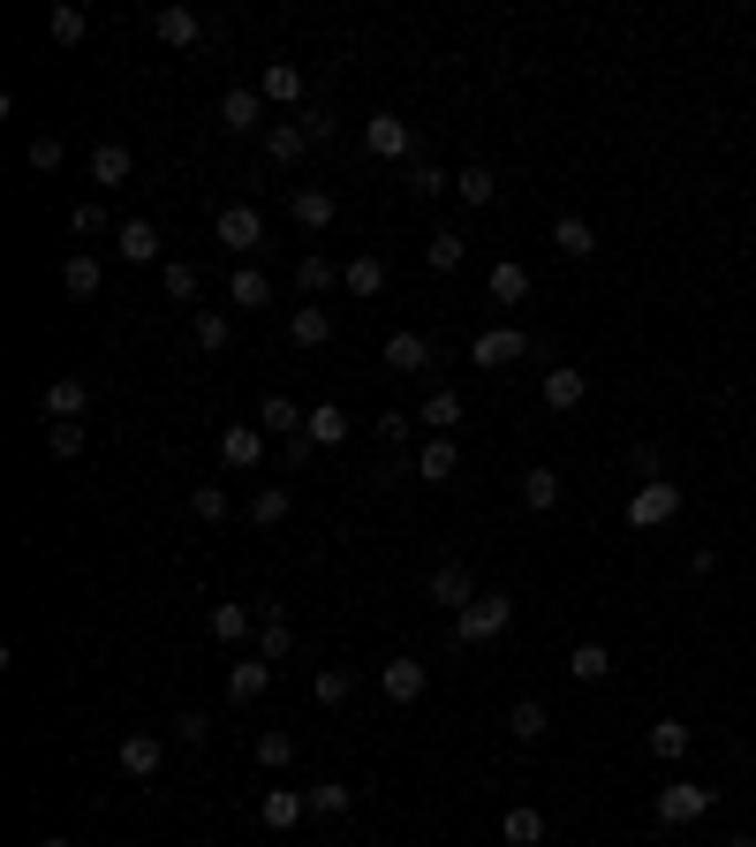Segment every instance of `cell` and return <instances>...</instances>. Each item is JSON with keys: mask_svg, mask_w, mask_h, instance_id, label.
Returning a JSON list of instances; mask_svg holds the SVG:
<instances>
[{"mask_svg": "<svg viewBox=\"0 0 756 847\" xmlns=\"http://www.w3.org/2000/svg\"><path fill=\"white\" fill-rule=\"evenodd\" d=\"M712 803H718V787H704V779H666L658 787V825H696V817H712Z\"/></svg>", "mask_w": 756, "mask_h": 847, "instance_id": "6da1fadb", "label": "cell"}, {"mask_svg": "<svg viewBox=\"0 0 756 847\" xmlns=\"http://www.w3.org/2000/svg\"><path fill=\"white\" fill-rule=\"evenodd\" d=\"M507 629H514V598H500V591H484L469 613H454V635H462V643H500Z\"/></svg>", "mask_w": 756, "mask_h": 847, "instance_id": "7a4b0ae2", "label": "cell"}, {"mask_svg": "<svg viewBox=\"0 0 756 847\" xmlns=\"http://www.w3.org/2000/svg\"><path fill=\"white\" fill-rule=\"evenodd\" d=\"M673 514H681V484H666V477H651V484L629 492V530H666Z\"/></svg>", "mask_w": 756, "mask_h": 847, "instance_id": "3957f363", "label": "cell"}, {"mask_svg": "<svg viewBox=\"0 0 756 847\" xmlns=\"http://www.w3.org/2000/svg\"><path fill=\"white\" fill-rule=\"evenodd\" d=\"M212 235H219L227 251L243 257V251H257V243H265V220H257V205H219V220H212Z\"/></svg>", "mask_w": 756, "mask_h": 847, "instance_id": "277c9868", "label": "cell"}, {"mask_svg": "<svg viewBox=\"0 0 756 847\" xmlns=\"http://www.w3.org/2000/svg\"><path fill=\"white\" fill-rule=\"evenodd\" d=\"M364 144H371L378 160H409V152H417V136H409L401 114H371V122H364Z\"/></svg>", "mask_w": 756, "mask_h": 847, "instance_id": "5b68a950", "label": "cell"}, {"mask_svg": "<svg viewBox=\"0 0 756 847\" xmlns=\"http://www.w3.org/2000/svg\"><path fill=\"white\" fill-rule=\"evenodd\" d=\"M431 605H454V613L477 605V583H469L462 560H439V568H431Z\"/></svg>", "mask_w": 756, "mask_h": 847, "instance_id": "8992f818", "label": "cell"}, {"mask_svg": "<svg viewBox=\"0 0 756 847\" xmlns=\"http://www.w3.org/2000/svg\"><path fill=\"white\" fill-rule=\"evenodd\" d=\"M265 688H273V659H235V666H227V704H257V696H265Z\"/></svg>", "mask_w": 756, "mask_h": 847, "instance_id": "52a82bcc", "label": "cell"}, {"mask_svg": "<svg viewBox=\"0 0 756 847\" xmlns=\"http://www.w3.org/2000/svg\"><path fill=\"white\" fill-rule=\"evenodd\" d=\"M84 401H91V386H84V379H45V394H39V417H53V424H76V417H84Z\"/></svg>", "mask_w": 756, "mask_h": 847, "instance_id": "ba28073f", "label": "cell"}, {"mask_svg": "<svg viewBox=\"0 0 756 847\" xmlns=\"http://www.w3.org/2000/svg\"><path fill=\"white\" fill-rule=\"evenodd\" d=\"M378 688H386L394 704H417L423 688H431V674H423L417 659H386V666H378Z\"/></svg>", "mask_w": 756, "mask_h": 847, "instance_id": "9c48e42d", "label": "cell"}, {"mask_svg": "<svg viewBox=\"0 0 756 847\" xmlns=\"http://www.w3.org/2000/svg\"><path fill=\"white\" fill-rule=\"evenodd\" d=\"M514 356H530V334H514V326L477 334V348H469V364H484V371H500V364H514Z\"/></svg>", "mask_w": 756, "mask_h": 847, "instance_id": "30bf717a", "label": "cell"}, {"mask_svg": "<svg viewBox=\"0 0 756 847\" xmlns=\"http://www.w3.org/2000/svg\"><path fill=\"white\" fill-rule=\"evenodd\" d=\"M257 817H265L273 833H295V825L310 817V795H295V787H265V803H257Z\"/></svg>", "mask_w": 756, "mask_h": 847, "instance_id": "8fae6325", "label": "cell"}, {"mask_svg": "<svg viewBox=\"0 0 756 847\" xmlns=\"http://www.w3.org/2000/svg\"><path fill=\"white\" fill-rule=\"evenodd\" d=\"M288 220L303 227V235H326V227H334V190H295Z\"/></svg>", "mask_w": 756, "mask_h": 847, "instance_id": "7c38bea8", "label": "cell"}, {"mask_svg": "<svg viewBox=\"0 0 756 847\" xmlns=\"http://www.w3.org/2000/svg\"><path fill=\"white\" fill-rule=\"evenodd\" d=\"M114 251H122L129 265H160V227H152V220H122V227H114Z\"/></svg>", "mask_w": 756, "mask_h": 847, "instance_id": "4fadbf2b", "label": "cell"}, {"mask_svg": "<svg viewBox=\"0 0 756 847\" xmlns=\"http://www.w3.org/2000/svg\"><path fill=\"white\" fill-rule=\"evenodd\" d=\"M257 455H265V431L257 424H227L219 431V462L227 469H257Z\"/></svg>", "mask_w": 756, "mask_h": 847, "instance_id": "5bb4252c", "label": "cell"}, {"mask_svg": "<svg viewBox=\"0 0 756 847\" xmlns=\"http://www.w3.org/2000/svg\"><path fill=\"white\" fill-rule=\"evenodd\" d=\"M257 99H273V106H303V69H295V61H265Z\"/></svg>", "mask_w": 756, "mask_h": 847, "instance_id": "9a60e30c", "label": "cell"}, {"mask_svg": "<svg viewBox=\"0 0 756 847\" xmlns=\"http://www.w3.org/2000/svg\"><path fill=\"white\" fill-rule=\"evenodd\" d=\"M303 424H310V409H295L288 394H265L257 401V431H273V439H295Z\"/></svg>", "mask_w": 756, "mask_h": 847, "instance_id": "2e32d148", "label": "cell"}, {"mask_svg": "<svg viewBox=\"0 0 756 847\" xmlns=\"http://www.w3.org/2000/svg\"><path fill=\"white\" fill-rule=\"evenodd\" d=\"M552 251L560 257H590L597 251V227H590L583 212H560V220H552Z\"/></svg>", "mask_w": 756, "mask_h": 847, "instance_id": "e0dca14e", "label": "cell"}, {"mask_svg": "<svg viewBox=\"0 0 756 847\" xmlns=\"http://www.w3.org/2000/svg\"><path fill=\"white\" fill-rule=\"evenodd\" d=\"M288 340L295 348H326V340H334V318H326L318 303H295L288 310Z\"/></svg>", "mask_w": 756, "mask_h": 847, "instance_id": "ac0fdd59", "label": "cell"}, {"mask_svg": "<svg viewBox=\"0 0 756 847\" xmlns=\"http://www.w3.org/2000/svg\"><path fill=\"white\" fill-rule=\"evenodd\" d=\"M423 364H431V340H423V334H386V371L417 379Z\"/></svg>", "mask_w": 756, "mask_h": 847, "instance_id": "d6986e66", "label": "cell"}, {"mask_svg": "<svg viewBox=\"0 0 756 847\" xmlns=\"http://www.w3.org/2000/svg\"><path fill=\"white\" fill-rule=\"evenodd\" d=\"M160 764H167V742H160V734H129L122 742V772L129 779H152Z\"/></svg>", "mask_w": 756, "mask_h": 847, "instance_id": "ffe728a7", "label": "cell"}, {"mask_svg": "<svg viewBox=\"0 0 756 847\" xmlns=\"http://www.w3.org/2000/svg\"><path fill=\"white\" fill-rule=\"evenodd\" d=\"M257 114H265V99H257L251 84H235L227 99H219V122H227V136H243V129H265Z\"/></svg>", "mask_w": 756, "mask_h": 847, "instance_id": "44dd1931", "label": "cell"}, {"mask_svg": "<svg viewBox=\"0 0 756 847\" xmlns=\"http://www.w3.org/2000/svg\"><path fill=\"white\" fill-rule=\"evenodd\" d=\"M583 394H590V379L575 364H552L545 371V409H583Z\"/></svg>", "mask_w": 756, "mask_h": 847, "instance_id": "7402d4cb", "label": "cell"}, {"mask_svg": "<svg viewBox=\"0 0 756 847\" xmlns=\"http://www.w3.org/2000/svg\"><path fill=\"white\" fill-rule=\"evenodd\" d=\"M288 643H295L288 613L280 605H257V659H288Z\"/></svg>", "mask_w": 756, "mask_h": 847, "instance_id": "603a6c76", "label": "cell"}, {"mask_svg": "<svg viewBox=\"0 0 756 847\" xmlns=\"http://www.w3.org/2000/svg\"><path fill=\"white\" fill-rule=\"evenodd\" d=\"M152 31H160L167 45H197V39H205V16H197V8H160Z\"/></svg>", "mask_w": 756, "mask_h": 847, "instance_id": "cb8c5ba5", "label": "cell"}, {"mask_svg": "<svg viewBox=\"0 0 756 847\" xmlns=\"http://www.w3.org/2000/svg\"><path fill=\"white\" fill-rule=\"evenodd\" d=\"M265 152H273L280 167H295V160L310 152V129L303 122H265Z\"/></svg>", "mask_w": 756, "mask_h": 847, "instance_id": "d4e9b609", "label": "cell"}, {"mask_svg": "<svg viewBox=\"0 0 756 847\" xmlns=\"http://www.w3.org/2000/svg\"><path fill=\"white\" fill-rule=\"evenodd\" d=\"M484 288H492V303H530V265L500 257V265L484 273Z\"/></svg>", "mask_w": 756, "mask_h": 847, "instance_id": "484cf974", "label": "cell"}, {"mask_svg": "<svg viewBox=\"0 0 756 847\" xmlns=\"http://www.w3.org/2000/svg\"><path fill=\"white\" fill-rule=\"evenodd\" d=\"M417 424H431L439 439H454V424H462V394H447V386H439V394H423Z\"/></svg>", "mask_w": 756, "mask_h": 847, "instance_id": "4316f807", "label": "cell"}, {"mask_svg": "<svg viewBox=\"0 0 756 847\" xmlns=\"http://www.w3.org/2000/svg\"><path fill=\"white\" fill-rule=\"evenodd\" d=\"M454 197H462L469 212H484L492 197H500V174H492V167H462V174H454Z\"/></svg>", "mask_w": 756, "mask_h": 847, "instance_id": "83f0119b", "label": "cell"}, {"mask_svg": "<svg viewBox=\"0 0 756 847\" xmlns=\"http://www.w3.org/2000/svg\"><path fill=\"white\" fill-rule=\"evenodd\" d=\"M340 288H348V296H378V288H386V257H348V265H340Z\"/></svg>", "mask_w": 756, "mask_h": 847, "instance_id": "f1b7e54d", "label": "cell"}, {"mask_svg": "<svg viewBox=\"0 0 756 847\" xmlns=\"http://www.w3.org/2000/svg\"><path fill=\"white\" fill-rule=\"evenodd\" d=\"M61 288H69V296H99V288H106V265L76 251L69 265H61Z\"/></svg>", "mask_w": 756, "mask_h": 847, "instance_id": "f546056e", "label": "cell"}, {"mask_svg": "<svg viewBox=\"0 0 756 847\" xmlns=\"http://www.w3.org/2000/svg\"><path fill=\"white\" fill-rule=\"evenodd\" d=\"M545 726H552V712L538 696H522V704L507 712V734H514V742H545Z\"/></svg>", "mask_w": 756, "mask_h": 847, "instance_id": "4dcf8cb0", "label": "cell"}, {"mask_svg": "<svg viewBox=\"0 0 756 847\" xmlns=\"http://www.w3.org/2000/svg\"><path fill=\"white\" fill-rule=\"evenodd\" d=\"M522 508H530V514L560 508V469H530V477H522Z\"/></svg>", "mask_w": 756, "mask_h": 847, "instance_id": "1f68e13d", "label": "cell"}, {"mask_svg": "<svg viewBox=\"0 0 756 847\" xmlns=\"http://www.w3.org/2000/svg\"><path fill=\"white\" fill-rule=\"evenodd\" d=\"M129 167H136V160H129V144H99V152H91V182H106V190H122Z\"/></svg>", "mask_w": 756, "mask_h": 847, "instance_id": "d6a6232c", "label": "cell"}, {"mask_svg": "<svg viewBox=\"0 0 756 847\" xmlns=\"http://www.w3.org/2000/svg\"><path fill=\"white\" fill-rule=\"evenodd\" d=\"M227 303H235V310H265V303H273V280H265V273H251V265H243V273L227 280Z\"/></svg>", "mask_w": 756, "mask_h": 847, "instance_id": "836d02e7", "label": "cell"}, {"mask_svg": "<svg viewBox=\"0 0 756 847\" xmlns=\"http://www.w3.org/2000/svg\"><path fill=\"white\" fill-rule=\"evenodd\" d=\"M500 833H507L514 847H545V817L522 803V809H507V817H500Z\"/></svg>", "mask_w": 756, "mask_h": 847, "instance_id": "e575fe53", "label": "cell"}, {"mask_svg": "<svg viewBox=\"0 0 756 847\" xmlns=\"http://www.w3.org/2000/svg\"><path fill=\"white\" fill-rule=\"evenodd\" d=\"M454 462H462V455H454V439H431V447L417 455V477H423V484H447V477H454Z\"/></svg>", "mask_w": 756, "mask_h": 847, "instance_id": "d590c367", "label": "cell"}, {"mask_svg": "<svg viewBox=\"0 0 756 847\" xmlns=\"http://www.w3.org/2000/svg\"><path fill=\"white\" fill-rule=\"evenodd\" d=\"M568 674L575 681H605L613 674V651H605V643H575V651H568Z\"/></svg>", "mask_w": 756, "mask_h": 847, "instance_id": "8d00e7d4", "label": "cell"}, {"mask_svg": "<svg viewBox=\"0 0 756 847\" xmlns=\"http://www.w3.org/2000/svg\"><path fill=\"white\" fill-rule=\"evenodd\" d=\"M303 431H310L318 447H340V439H348V409H334V401H318V409H310V424H303Z\"/></svg>", "mask_w": 756, "mask_h": 847, "instance_id": "74e56055", "label": "cell"}, {"mask_svg": "<svg viewBox=\"0 0 756 847\" xmlns=\"http://www.w3.org/2000/svg\"><path fill=\"white\" fill-rule=\"evenodd\" d=\"M651 757H658V764H681V757H688V726H681V720H658V726H651Z\"/></svg>", "mask_w": 756, "mask_h": 847, "instance_id": "f35d334b", "label": "cell"}, {"mask_svg": "<svg viewBox=\"0 0 756 847\" xmlns=\"http://www.w3.org/2000/svg\"><path fill=\"white\" fill-rule=\"evenodd\" d=\"M251 621H257L251 605H212V621H205V629L219 635V643H243V635H251Z\"/></svg>", "mask_w": 756, "mask_h": 847, "instance_id": "ab89813d", "label": "cell"}, {"mask_svg": "<svg viewBox=\"0 0 756 847\" xmlns=\"http://www.w3.org/2000/svg\"><path fill=\"white\" fill-rule=\"evenodd\" d=\"M257 764H265V772L295 764V734H288V726H265V734H257Z\"/></svg>", "mask_w": 756, "mask_h": 847, "instance_id": "60d3db41", "label": "cell"}, {"mask_svg": "<svg viewBox=\"0 0 756 847\" xmlns=\"http://www.w3.org/2000/svg\"><path fill=\"white\" fill-rule=\"evenodd\" d=\"M334 280H340L334 257H303V265H295V288H303V296H326Z\"/></svg>", "mask_w": 756, "mask_h": 847, "instance_id": "b9f144b4", "label": "cell"}, {"mask_svg": "<svg viewBox=\"0 0 756 847\" xmlns=\"http://www.w3.org/2000/svg\"><path fill=\"white\" fill-rule=\"evenodd\" d=\"M288 508H295L288 484H265V492L251 500V522H288Z\"/></svg>", "mask_w": 756, "mask_h": 847, "instance_id": "7bdbcfd3", "label": "cell"}, {"mask_svg": "<svg viewBox=\"0 0 756 847\" xmlns=\"http://www.w3.org/2000/svg\"><path fill=\"white\" fill-rule=\"evenodd\" d=\"M348 803H356V787H348V779H326V787H310V809H318V817H348Z\"/></svg>", "mask_w": 756, "mask_h": 847, "instance_id": "ee69618b", "label": "cell"}, {"mask_svg": "<svg viewBox=\"0 0 756 847\" xmlns=\"http://www.w3.org/2000/svg\"><path fill=\"white\" fill-rule=\"evenodd\" d=\"M45 31H53V45H76V39H84V8H76V0H61V8L45 16Z\"/></svg>", "mask_w": 756, "mask_h": 847, "instance_id": "f6af8a7d", "label": "cell"}, {"mask_svg": "<svg viewBox=\"0 0 756 847\" xmlns=\"http://www.w3.org/2000/svg\"><path fill=\"white\" fill-rule=\"evenodd\" d=\"M423 257H431V273H454V265H462V235H454V227H439V235L423 243Z\"/></svg>", "mask_w": 756, "mask_h": 847, "instance_id": "bcb514c9", "label": "cell"}, {"mask_svg": "<svg viewBox=\"0 0 756 847\" xmlns=\"http://www.w3.org/2000/svg\"><path fill=\"white\" fill-rule=\"evenodd\" d=\"M310 688H318V704H348V696H356V674H348V666H326Z\"/></svg>", "mask_w": 756, "mask_h": 847, "instance_id": "7dc6e473", "label": "cell"}, {"mask_svg": "<svg viewBox=\"0 0 756 847\" xmlns=\"http://www.w3.org/2000/svg\"><path fill=\"white\" fill-rule=\"evenodd\" d=\"M190 514H197V522H227V492H219V484H197V492H190Z\"/></svg>", "mask_w": 756, "mask_h": 847, "instance_id": "c3c4849f", "label": "cell"}, {"mask_svg": "<svg viewBox=\"0 0 756 847\" xmlns=\"http://www.w3.org/2000/svg\"><path fill=\"white\" fill-rule=\"evenodd\" d=\"M167 296H174V303L197 296V265H190V257H167Z\"/></svg>", "mask_w": 756, "mask_h": 847, "instance_id": "681fc988", "label": "cell"}, {"mask_svg": "<svg viewBox=\"0 0 756 847\" xmlns=\"http://www.w3.org/2000/svg\"><path fill=\"white\" fill-rule=\"evenodd\" d=\"M174 742H182V749H205V742H212V720H205V712H182V720H174Z\"/></svg>", "mask_w": 756, "mask_h": 847, "instance_id": "f907efd6", "label": "cell"}, {"mask_svg": "<svg viewBox=\"0 0 756 847\" xmlns=\"http://www.w3.org/2000/svg\"><path fill=\"white\" fill-rule=\"evenodd\" d=\"M439 190H454V174H439V167H409V197H439Z\"/></svg>", "mask_w": 756, "mask_h": 847, "instance_id": "816d5d0a", "label": "cell"}, {"mask_svg": "<svg viewBox=\"0 0 756 847\" xmlns=\"http://www.w3.org/2000/svg\"><path fill=\"white\" fill-rule=\"evenodd\" d=\"M45 447H53L61 462H69V455H84V424H53V431H45Z\"/></svg>", "mask_w": 756, "mask_h": 847, "instance_id": "f5cc1de1", "label": "cell"}, {"mask_svg": "<svg viewBox=\"0 0 756 847\" xmlns=\"http://www.w3.org/2000/svg\"><path fill=\"white\" fill-rule=\"evenodd\" d=\"M197 348H227V310H197Z\"/></svg>", "mask_w": 756, "mask_h": 847, "instance_id": "db71d44e", "label": "cell"}, {"mask_svg": "<svg viewBox=\"0 0 756 847\" xmlns=\"http://www.w3.org/2000/svg\"><path fill=\"white\" fill-rule=\"evenodd\" d=\"M409 409H386V417H378V439H386V447H401V439H409Z\"/></svg>", "mask_w": 756, "mask_h": 847, "instance_id": "11a10c76", "label": "cell"}, {"mask_svg": "<svg viewBox=\"0 0 756 847\" xmlns=\"http://www.w3.org/2000/svg\"><path fill=\"white\" fill-rule=\"evenodd\" d=\"M295 122H303V129H310V144H326V136H334V114H326V106H303V114H295Z\"/></svg>", "mask_w": 756, "mask_h": 847, "instance_id": "9f6ffc18", "label": "cell"}, {"mask_svg": "<svg viewBox=\"0 0 756 847\" xmlns=\"http://www.w3.org/2000/svg\"><path fill=\"white\" fill-rule=\"evenodd\" d=\"M31 167H39V174L61 167V136H31Z\"/></svg>", "mask_w": 756, "mask_h": 847, "instance_id": "6f0895ef", "label": "cell"}, {"mask_svg": "<svg viewBox=\"0 0 756 847\" xmlns=\"http://www.w3.org/2000/svg\"><path fill=\"white\" fill-rule=\"evenodd\" d=\"M69 227H76V235H106V205H76V212H69Z\"/></svg>", "mask_w": 756, "mask_h": 847, "instance_id": "680465c9", "label": "cell"}, {"mask_svg": "<svg viewBox=\"0 0 756 847\" xmlns=\"http://www.w3.org/2000/svg\"><path fill=\"white\" fill-rule=\"evenodd\" d=\"M726 847H756V840H749V833H734V840H726Z\"/></svg>", "mask_w": 756, "mask_h": 847, "instance_id": "91938a15", "label": "cell"}, {"mask_svg": "<svg viewBox=\"0 0 756 847\" xmlns=\"http://www.w3.org/2000/svg\"><path fill=\"white\" fill-rule=\"evenodd\" d=\"M39 847H69V840H39Z\"/></svg>", "mask_w": 756, "mask_h": 847, "instance_id": "94428289", "label": "cell"}]
</instances>
